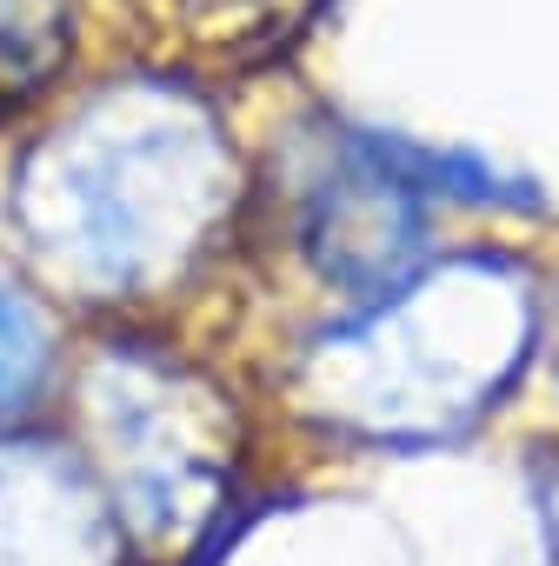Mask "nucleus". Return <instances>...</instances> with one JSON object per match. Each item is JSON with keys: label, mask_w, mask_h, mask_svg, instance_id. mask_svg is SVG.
Here are the masks:
<instances>
[{"label": "nucleus", "mask_w": 559, "mask_h": 566, "mask_svg": "<svg viewBox=\"0 0 559 566\" xmlns=\"http://www.w3.org/2000/svg\"><path fill=\"white\" fill-rule=\"evenodd\" d=\"M41 374H48V327L14 287H0V413L21 407Z\"/></svg>", "instance_id": "2"}, {"label": "nucleus", "mask_w": 559, "mask_h": 566, "mask_svg": "<svg viewBox=\"0 0 559 566\" xmlns=\"http://www.w3.org/2000/svg\"><path fill=\"white\" fill-rule=\"evenodd\" d=\"M61 61V21L48 0H0V107L41 87Z\"/></svg>", "instance_id": "1"}]
</instances>
